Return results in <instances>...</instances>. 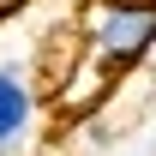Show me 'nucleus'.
Returning <instances> with one entry per match:
<instances>
[{"mask_svg":"<svg viewBox=\"0 0 156 156\" xmlns=\"http://www.w3.org/2000/svg\"><path fill=\"white\" fill-rule=\"evenodd\" d=\"M78 42L102 72H132L156 48V0H84Z\"/></svg>","mask_w":156,"mask_h":156,"instance_id":"1","label":"nucleus"},{"mask_svg":"<svg viewBox=\"0 0 156 156\" xmlns=\"http://www.w3.org/2000/svg\"><path fill=\"white\" fill-rule=\"evenodd\" d=\"M42 114V72L36 54H0V156L30 144Z\"/></svg>","mask_w":156,"mask_h":156,"instance_id":"2","label":"nucleus"}]
</instances>
